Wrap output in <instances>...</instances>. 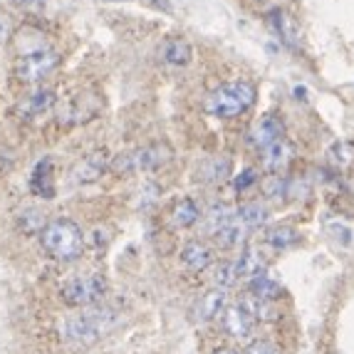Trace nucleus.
<instances>
[{
    "label": "nucleus",
    "mask_w": 354,
    "mask_h": 354,
    "mask_svg": "<svg viewBox=\"0 0 354 354\" xmlns=\"http://www.w3.org/2000/svg\"><path fill=\"white\" fill-rule=\"evenodd\" d=\"M221 327L233 339H250L255 330V319L241 305H225L221 313Z\"/></svg>",
    "instance_id": "8"
},
{
    "label": "nucleus",
    "mask_w": 354,
    "mask_h": 354,
    "mask_svg": "<svg viewBox=\"0 0 354 354\" xmlns=\"http://www.w3.org/2000/svg\"><path fill=\"white\" fill-rule=\"evenodd\" d=\"M12 35V20L8 18L6 12H0V45L8 42V37Z\"/></svg>",
    "instance_id": "32"
},
{
    "label": "nucleus",
    "mask_w": 354,
    "mask_h": 354,
    "mask_svg": "<svg viewBox=\"0 0 354 354\" xmlns=\"http://www.w3.org/2000/svg\"><path fill=\"white\" fill-rule=\"evenodd\" d=\"M243 354H280V349L275 344L266 342V339H258V342H250Z\"/></svg>",
    "instance_id": "30"
},
{
    "label": "nucleus",
    "mask_w": 354,
    "mask_h": 354,
    "mask_svg": "<svg viewBox=\"0 0 354 354\" xmlns=\"http://www.w3.org/2000/svg\"><path fill=\"white\" fill-rule=\"evenodd\" d=\"M260 189L268 198H285V191H288V178L285 176H268L263 178Z\"/></svg>",
    "instance_id": "28"
},
{
    "label": "nucleus",
    "mask_w": 354,
    "mask_h": 354,
    "mask_svg": "<svg viewBox=\"0 0 354 354\" xmlns=\"http://www.w3.org/2000/svg\"><path fill=\"white\" fill-rule=\"evenodd\" d=\"M297 241H300V230L292 228V225H275V228H270L266 233V243L275 250L292 248Z\"/></svg>",
    "instance_id": "22"
},
{
    "label": "nucleus",
    "mask_w": 354,
    "mask_h": 354,
    "mask_svg": "<svg viewBox=\"0 0 354 354\" xmlns=\"http://www.w3.org/2000/svg\"><path fill=\"white\" fill-rule=\"evenodd\" d=\"M164 59L169 65H189L191 59V45L186 40H169L164 45Z\"/></svg>",
    "instance_id": "25"
},
{
    "label": "nucleus",
    "mask_w": 354,
    "mask_h": 354,
    "mask_svg": "<svg viewBox=\"0 0 354 354\" xmlns=\"http://www.w3.org/2000/svg\"><path fill=\"white\" fill-rule=\"evenodd\" d=\"M248 295L258 297V300H266V302H275L280 295H283V285H280L275 278H270V275L263 272V275H258V278L250 280Z\"/></svg>",
    "instance_id": "17"
},
{
    "label": "nucleus",
    "mask_w": 354,
    "mask_h": 354,
    "mask_svg": "<svg viewBox=\"0 0 354 354\" xmlns=\"http://www.w3.org/2000/svg\"><path fill=\"white\" fill-rule=\"evenodd\" d=\"M37 238H40L42 250H45L50 258L62 260V263H72V260L82 258V253H84V233H82V228L70 218L48 221Z\"/></svg>",
    "instance_id": "2"
},
{
    "label": "nucleus",
    "mask_w": 354,
    "mask_h": 354,
    "mask_svg": "<svg viewBox=\"0 0 354 354\" xmlns=\"http://www.w3.org/2000/svg\"><path fill=\"white\" fill-rule=\"evenodd\" d=\"M181 263L189 268L191 272H203L211 268L213 263V250L208 248L206 243L191 241L181 248Z\"/></svg>",
    "instance_id": "12"
},
{
    "label": "nucleus",
    "mask_w": 354,
    "mask_h": 354,
    "mask_svg": "<svg viewBox=\"0 0 354 354\" xmlns=\"http://www.w3.org/2000/svg\"><path fill=\"white\" fill-rule=\"evenodd\" d=\"M230 176V159L228 156H216L208 159L206 164L198 169V178L206 183H221Z\"/></svg>",
    "instance_id": "20"
},
{
    "label": "nucleus",
    "mask_w": 354,
    "mask_h": 354,
    "mask_svg": "<svg viewBox=\"0 0 354 354\" xmlns=\"http://www.w3.org/2000/svg\"><path fill=\"white\" fill-rule=\"evenodd\" d=\"M233 216H236V208L225 206V203H216V206H211V211L206 213V221H203V228H206L208 236H218L221 230L225 228V225L233 221Z\"/></svg>",
    "instance_id": "18"
},
{
    "label": "nucleus",
    "mask_w": 354,
    "mask_h": 354,
    "mask_svg": "<svg viewBox=\"0 0 354 354\" xmlns=\"http://www.w3.org/2000/svg\"><path fill=\"white\" fill-rule=\"evenodd\" d=\"M117 313L106 307H84L80 315H72L59 327L62 342L72 347H92L117 325Z\"/></svg>",
    "instance_id": "1"
},
{
    "label": "nucleus",
    "mask_w": 354,
    "mask_h": 354,
    "mask_svg": "<svg viewBox=\"0 0 354 354\" xmlns=\"http://www.w3.org/2000/svg\"><path fill=\"white\" fill-rule=\"evenodd\" d=\"M106 280L104 275L100 272H84V275H75L70 278L62 290H59V295H62V302L70 307H95L102 297L106 295Z\"/></svg>",
    "instance_id": "4"
},
{
    "label": "nucleus",
    "mask_w": 354,
    "mask_h": 354,
    "mask_svg": "<svg viewBox=\"0 0 354 354\" xmlns=\"http://www.w3.org/2000/svg\"><path fill=\"white\" fill-rule=\"evenodd\" d=\"M238 305H241L243 310L255 319V322H258V319L260 322H272V319H278V310H275L272 302L258 300V297H253V295H245Z\"/></svg>",
    "instance_id": "19"
},
{
    "label": "nucleus",
    "mask_w": 354,
    "mask_h": 354,
    "mask_svg": "<svg viewBox=\"0 0 354 354\" xmlns=\"http://www.w3.org/2000/svg\"><path fill=\"white\" fill-rule=\"evenodd\" d=\"M292 156H295V149H292V144L285 142V139H280V142H275L272 147L266 149V156H263V166H266L270 174H280L288 169V164L292 161Z\"/></svg>",
    "instance_id": "14"
},
{
    "label": "nucleus",
    "mask_w": 354,
    "mask_h": 354,
    "mask_svg": "<svg viewBox=\"0 0 354 354\" xmlns=\"http://www.w3.org/2000/svg\"><path fill=\"white\" fill-rule=\"evenodd\" d=\"M253 183H258V171H255V169H245L241 176H236V189L238 191H245L248 186H253Z\"/></svg>",
    "instance_id": "31"
},
{
    "label": "nucleus",
    "mask_w": 354,
    "mask_h": 354,
    "mask_svg": "<svg viewBox=\"0 0 354 354\" xmlns=\"http://www.w3.org/2000/svg\"><path fill=\"white\" fill-rule=\"evenodd\" d=\"M213 354H238V352H233V349H216Z\"/></svg>",
    "instance_id": "35"
},
{
    "label": "nucleus",
    "mask_w": 354,
    "mask_h": 354,
    "mask_svg": "<svg viewBox=\"0 0 354 354\" xmlns=\"http://www.w3.org/2000/svg\"><path fill=\"white\" fill-rule=\"evenodd\" d=\"M270 25H272V30L283 37V42H288V45H295L297 28H295V23H292V18H288L283 10H272L270 12Z\"/></svg>",
    "instance_id": "24"
},
{
    "label": "nucleus",
    "mask_w": 354,
    "mask_h": 354,
    "mask_svg": "<svg viewBox=\"0 0 354 354\" xmlns=\"http://www.w3.org/2000/svg\"><path fill=\"white\" fill-rule=\"evenodd\" d=\"M57 65H59L57 50L45 45V48L28 50V53L20 55V59L15 62V77H18L23 84H35V82H42Z\"/></svg>",
    "instance_id": "6"
},
{
    "label": "nucleus",
    "mask_w": 354,
    "mask_h": 354,
    "mask_svg": "<svg viewBox=\"0 0 354 354\" xmlns=\"http://www.w3.org/2000/svg\"><path fill=\"white\" fill-rule=\"evenodd\" d=\"M45 213L35 211V208H25L23 213L18 216V225L23 228V233H30V236H40V230L45 228Z\"/></svg>",
    "instance_id": "27"
},
{
    "label": "nucleus",
    "mask_w": 354,
    "mask_h": 354,
    "mask_svg": "<svg viewBox=\"0 0 354 354\" xmlns=\"http://www.w3.org/2000/svg\"><path fill=\"white\" fill-rule=\"evenodd\" d=\"M198 218H201V208H198V203L194 201V198H181V201L176 203V208H174V225L176 228H191V225L198 223Z\"/></svg>",
    "instance_id": "21"
},
{
    "label": "nucleus",
    "mask_w": 354,
    "mask_h": 354,
    "mask_svg": "<svg viewBox=\"0 0 354 354\" xmlns=\"http://www.w3.org/2000/svg\"><path fill=\"white\" fill-rule=\"evenodd\" d=\"M104 171H106V153L104 151L87 153L82 161H77L75 169L70 171V181L77 183V186L95 183V181H100Z\"/></svg>",
    "instance_id": "10"
},
{
    "label": "nucleus",
    "mask_w": 354,
    "mask_h": 354,
    "mask_svg": "<svg viewBox=\"0 0 354 354\" xmlns=\"http://www.w3.org/2000/svg\"><path fill=\"white\" fill-rule=\"evenodd\" d=\"M255 104V87L248 82H228L221 84L218 89H213L206 97V109L211 117L218 119H233L241 117L243 112H248Z\"/></svg>",
    "instance_id": "3"
},
{
    "label": "nucleus",
    "mask_w": 354,
    "mask_h": 354,
    "mask_svg": "<svg viewBox=\"0 0 354 354\" xmlns=\"http://www.w3.org/2000/svg\"><path fill=\"white\" fill-rule=\"evenodd\" d=\"M307 194H310V183L300 178H288V191H285L288 198H307Z\"/></svg>",
    "instance_id": "29"
},
{
    "label": "nucleus",
    "mask_w": 354,
    "mask_h": 354,
    "mask_svg": "<svg viewBox=\"0 0 354 354\" xmlns=\"http://www.w3.org/2000/svg\"><path fill=\"white\" fill-rule=\"evenodd\" d=\"M15 3H18V6H42V3H45V0H15Z\"/></svg>",
    "instance_id": "34"
},
{
    "label": "nucleus",
    "mask_w": 354,
    "mask_h": 354,
    "mask_svg": "<svg viewBox=\"0 0 354 354\" xmlns=\"http://www.w3.org/2000/svg\"><path fill=\"white\" fill-rule=\"evenodd\" d=\"M236 268H238V278L253 280L266 272L268 258H266V253L260 248H255V245H245V248L241 250V258L236 260Z\"/></svg>",
    "instance_id": "11"
},
{
    "label": "nucleus",
    "mask_w": 354,
    "mask_h": 354,
    "mask_svg": "<svg viewBox=\"0 0 354 354\" xmlns=\"http://www.w3.org/2000/svg\"><path fill=\"white\" fill-rule=\"evenodd\" d=\"M236 218L253 233V230L263 228L268 223L270 213H268V208L260 201H250V203H243L241 208H236Z\"/></svg>",
    "instance_id": "16"
},
{
    "label": "nucleus",
    "mask_w": 354,
    "mask_h": 354,
    "mask_svg": "<svg viewBox=\"0 0 354 354\" xmlns=\"http://www.w3.org/2000/svg\"><path fill=\"white\" fill-rule=\"evenodd\" d=\"M330 161L337 169H352L354 166V144L349 142H335L327 151Z\"/></svg>",
    "instance_id": "26"
},
{
    "label": "nucleus",
    "mask_w": 354,
    "mask_h": 354,
    "mask_svg": "<svg viewBox=\"0 0 354 354\" xmlns=\"http://www.w3.org/2000/svg\"><path fill=\"white\" fill-rule=\"evenodd\" d=\"M57 97H55L53 89H37L35 95H30L28 100L20 104V114L25 119H35V117H42V114H48L50 109L55 106Z\"/></svg>",
    "instance_id": "15"
},
{
    "label": "nucleus",
    "mask_w": 354,
    "mask_h": 354,
    "mask_svg": "<svg viewBox=\"0 0 354 354\" xmlns=\"http://www.w3.org/2000/svg\"><path fill=\"white\" fill-rule=\"evenodd\" d=\"M30 189L40 198H55V181H53V159L45 156L35 164L30 176Z\"/></svg>",
    "instance_id": "13"
},
{
    "label": "nucleus",
    "mask_w": 354,
    "mask_h": 354,
    "mask_svg": "<svg viewBox=\"0 0 354 354\" xmlns=\"http://www.w3.org/2000/svg\"><path fill=\"white\" fill-rule=\"evenodd\" d=\"M225 305H228V292L221 288H211L208 292H203V295L194 302V307H191V319L198 322V325H206L211 319L221 317Z\"/></svg>",
    "instance_id": "7"
},
{
    "label": "nucleus",
    "mask_w": 354,
    "mask_h": 354,
    "mask_svg": "<svg viewBox=\"0 0 354 354\" xmlns=\"http://www.w3.org/2000/svg\"><path fill=\"white\" fill-rule=\"evenodd\" d=\"M213 288H221V290H228L233 288V285L238 283V268H236V260L230 263V260H223V263H218V266L213 268Z\"/></svg>",
    "instance_id": "23"
},
{
    "label": "nucleus",
    "mask_w": 354,
    "mask_h": 354,
    "mask_svg": "<svg viewBox=\"0 0 354 354\" xmlns=\"http://www.w3.org/2000/svg\"><path fill=\"white\" fill-rule=\"evenodd\" d=\"M171 159V149L166 144H149V147L134 149V151L119 153L112 161V171L117 174H139V171H153L164 166Z\"/></svg>",
    "instance_id": "5"
},
{
    "label": "nucleus",
    "mask_w": 354,
    "mask_h": 354,
    "mask_svg": "<svg viewBox=\"0 0 354 354\" xmlns=\"http://www.w3.org/2000/svg\"><path fill=\"white\" fill-rule=\"evenodd\" d=\"M285 134V124L283 119L275 117V114H263V117L250 127L248 142L253 144L255 149H268L275 142H280Z\"/></svg>",
    "instance_id": "9"
},
{
    "label": "nucleus",
    "mask_w": 354,
    "mask_h": 354,
    "mask_svg": "<svg viewBox=\"0 0 354 354\" xmlns=\"http://www.w3.org/2000/svg\"><path fill=\"white\" fill-rule=\"evenodd\" d=\"M147 3H151L153 8H161L164 12H171V3L169 0H147Z\"/></svg>",
    "instance_id": "33"
}]
</instances>
